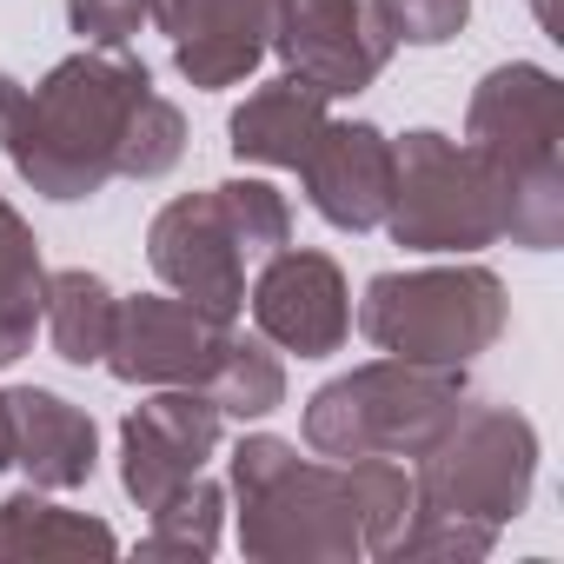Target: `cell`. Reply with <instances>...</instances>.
Returning <instances> with one entry per match:
<instances>
[{
  "label": "cell",
  "instance_id": "1",
  "mask_svg": "<svg viewBox=\"0 0 564 564\" xmlns=\"http://www.w3.org/2000/svg\"><path fill=\"white\" fill-rule=\"evenodd\" d=\"M147 94L153 74L127 47H80L41 87L0 74V153L41 199H94L120 180V140Z\"/></svg>",
  "mask_w": 564,
  "mask_h": 564
},
{
  "label": "cell",
  "instance_id": "2",
  "mask_svg": "<svg viewBox=\"0 0 564 564\" xmlns=\"http://www.w3.org/2000/svg\"><path fill=\"white\" fill-rule=\"evenodd\" d=\"M465 147L485 160L505 239L551 252L564 246V87L538 61H505L478 80L465 113Z\"/></svg>",
  "mask_w": 564,
  "mask_h": 564
},
{
  "label": "cell",
  "instance_id": "3",
  "mask_svg": "<svg viewBox=\"0 0 564 564\" xmlns=\"http://www.w3.org/2000/svg\"><path fill=\"white\" fill-rule=\"evenodd\" d=\"M239 551L259 564H352L366 557L352 458H300V445L252 432L232 445Z\"/></svg>",
  "mask_w": 564,
  "mask_h": 564
},
{
  "label": "cell",
  "instance_id": "4",
  "mask_svg": "<svg viewBox=\"0 0 564 564\" xmlns=\"http://www.w3.org/2000/svg\"><path fill=\"white\" fill-rule=\"evenodd\" d=\"M465 405L458 366L372 359L306 399V445L319 458H419Z\"/></svg>",
  "mask_w": 564,
  "mask_h": 564
},
{
  "label": "cell",
  "instance_id": "5",
  "mask_svg": "<svg viewBox=\"0 0 564 564\" xmlns=\"http://www.w3.org/2000/svg\"><path fill=\"white\" fill-rule=\"evenodd\" d=\"M511 319L505 279L491 265H419V272H379L359 300V333L386 359L412 366H471L498 346Z\"/></svg>",
  "mask_w": 564,
  "mask_h": 564
},
{
  "label": "cell",
  "instance_id": "6",
  "mask_svg": "<svg viewBox=\"0 0 564 564\" xmlns=\"http://www.w3.org/2000/svg\"><path fill=\"white\" fill-rule=\"evenodd\" d=\"M538 485V432L511 405H458L452 425L419 452L412 471V511L432 518H471V524H511L531 505Z\"/></svg>",
  "mask_w": 564,
  "mask_h": 564
},
{
  "label": "cell",
  "instance_id": "7",
  "mask_svg": "<svg viewBox=\"0 0 564 564\" xmlns=\"http://www.w3.org/2000/svg\"><path fill=\"white\" fill-rule=\"evenodd\" d=\"M379 226L405 252H478L505 239V206L465 140L412 127L405 140H392V199Z\"/></svg>",
  "mask_w": 564,
  "mask_h": 564
},
{
  "label": "cell",
  "instance_id": "8",
  "mask_svg": "<svg viewBox=\"0 0 564 564\" xmlns=\"http://www.w3.org/2000/svg\"><path fill=\"white\" fill-rule=\"evenodd\" d=\"M147 259L186 306H199L226 326L239 319V306H246V246L226 219L219 186L180 193L173 206H160L153 226H147Z\"/></svg>",
  "mask_w": 564,
  "mask_h": 564
},
{
  "label": "cell",
  "instance_id": "9",
  "mask_svg": "<svg viewBox=\"0 0 564 564\" xmlns=\"http://www.w3.org/2000/svg\"><path fill=\"white\" fill-rule=\"evenodd\" d=\"M252 326L265 346L300 352V359H333L352 333V293L339 259L313 252V246H279L265 252L259 279H252Z\"/></svg>",
  "mask_w": 564,
  "mask_h": 564
},
{
  "label": "cell",
  "instance_id": "10",
  "mask_svg": "<svg viewBox=\"0 0 564 564\" xmlns=\"http://www.w3.org/2000/svg\"><path fill=\"white\" fill-rule=\"evenodd\" d=\"M226 412L199 392V386H160L147 405H133L120 419V485L140 511H153L160 498H173L186 478L206 471V458L219 452Z\"/></svg>",
  "mask_w": 564,
  "mask_h": 564
},
{
  "label": "cell",
  "instance_id": "11",
  "mask_svg": "<svg viewBox=\"0 0 564 564\" xmlns=\"http://www.w3.org/2000/svg\"><path fill=\"white\" fill-rule=\"evenodd\" d=\"M392 34L379 28V14L366 0H272V41L265 54L286 61V74L319 80L333 100L339 94H366L386 61H392Z\"/></svg>",
  "mask_w": 564,
  "mask_h": 564
},
{
  "label": "cell",
  "instance_id": "12",
  "mask_svg": "<svg viewBox=\"0 0 564 564\" xmlns=\"http://www.w3.org/2000/svg\"><path fill=\"white\" fill-rule=\"evenodd\" d=\"M226 346V319L173 300H120L113 306V339H107V372L120 386H206L213 359Z\"/></svg>",
  "mask_w": 564,
  "mask_h": 564
},
{
  "label": "cell",
  "instance_id": "13",
  "mask_svg": "<svg viewBox=\"0 0 564 564\" xmlns=\"http://www.w3.org/2000/svg\"><path fill=\"white\" fill-rule=\"evenodd\" d=\"M153 28L173 41V67L219 94L239 87L272 41V0H153Z\"/></svg>",
  "mask_w": 564,
  "mask_h": 564
},
{
  "label": "cell",
  "instance_id": "14",
  "mask_svg": "<svg viewBox=\"0 0 564 564\" xmlns=\"http://www.w3.org/2000/svg\"><path fill=\"white\" fill-rule=\"evenodd\" d=\"M293 173L306 180V199L326 226L372 232L392 199V140L372 120H326Z\"/></svg>",
  "mask_w": 564,
  "mask_h": 564
},
{
  "label": "cell",
  "instance_id": "15",
  "mask_svg": "<svg viewBox=\"0 0 564 564\" xmlns=\"http://www.w3.org/2000/svg\"><path fill=\"white\" fill-rule=\"evenodd\" d=\"M0 432H8V465L34 491H74L100 465V432L94 419L47 392V386H8L0 392Z\"/></svg>",
  "mask_w": 564,
  "mask_h": 564
},
{
  "label": "cell",
  "instance_id": "16",
  "mask_svg": "<svg viewBox=\"0 0 564 564\" xmlns=\"http://www.w3.org/2000/svg\"><path fill=\"white\" fill-rule=\"evenodd\" d=\"M326 120H333V94L319 80L279 74L226 120V147L232 160H252V166H300Z\"/></svg>",
  "mask_w": 564,
  "mask_h": 564
},
{
  "label": "cell",
  "instance_id": "17",
  "mask_svg": "<svg viewBox=\"0 0 564 564\" xmlns=\"http://www.w3.org/2000/svg\"><path fill=\"white\" fill-rule=\"evenodd\" d=\"M120 538L113 524L87 518V511H67V505H47L34 485L14 491L8 505H0V557H113Z\"/></svg>",
  "mask_w": 564,
  "mask_h": 564
},
{
  "label": "cell",
  "instance_id": "18",
  "mask_svg": "<svg viewBox=\"0 0 564 564\" xmlns=\"http://www.w3.org/2000/svg\"><path fill=\"white\" fill-rule=\"evenodd\" d=\"M47 319V272L28 219L0 199V366H14Z\"/></svg>",
  "mask_w": 564,
  "mask_h": 564
},
{
  "label": "cell",
  "instance_id": "19",
  "mask_svg": "<svg viewBox=\"0 0 564 564\" xmlns=\"http://www.w3.org/2000/svg\"><path fill=\"white\" fill-rule=\"evenodd\" d=\"M113 286L100 272H80V265H67V272H47V339H54V352L67 359V366H100L107 359V339H113Z\"/></svg>",
  "mask_w": 564,
  "mask_h": 564
},
{
  "label": "cell",
  "instance_id": "20",
  "mask_svg": "<svg viewBox=\"0 0 564 564\" xmlns=\"http://www.w3.org/2000/svg\"><path fill=\"white\" fill-rule=\"evenodd\" d=\"M199 392L226 419H265V412L286 405V366H279V352L265 339H246V333L226 326V346H219V359H213Z\"/></svg>",
  "mask_w": 564,
  "mask_h": 564
},
{
  "label": "cell",
  "instance_id": "21",
  "mask_svg": "<svg viewBox=\"0 0 564 564\" xmlns=\"http://www.w3.org/2000/svg\"><path fill=\"white\" fill-rule=\"evenodd\" d=\"M147 518H153V531L140 538V557H213V551H219L226 491L199 471V478H186L173 498H160Z\"/></svg>",
  "mask_w": 564,
  "mask_h": 564
},
{
  "label": "cell",
  "instance_id": "22",
  "mask_svg": "<svg viewBox=\"0 0 564 564\" xmlns=\"http://www.w3.org/2000/svg\"><path fill=\"white\" fill-rule=\"evenodd\" d=\"M352 485H359V524H366V551L386 557L399 544V531L412 524V471L399 458H352Z\"/></svg>",
  "mask_w": 564,
  "mask_h": 564
},
{
  "label": "cell",
  "instance_id": "23",
  "mask_svg": "<svg viewBox=\"0 0 564 564\" xmlns=\"http://www.w3.org/2000/svg\"><path fill=\"white\" fill-rule=\"evenodd\" d=\"M180 153H186L180 107L160 100V94H147L133 107V120H127V140H120V180H160V173L180 166Z\"/></svg>",
  "mask_w": 564,
  "mask_h": 564
},
{
  "label": "cell",
  "instance_id": "24",
  "mask_svg": "<svg viewBox=\"0 0 564 564\" xmlns=\"http://www.w3.org/2000/svg\"><path fill=\"white\" fill-rule=\"evenodd\" d=\"M219 199H226V219H232L246 259H265L279 246H293V206H286L279 186H265V180H226Z\"/></svg>",
  "mask_w": 564,
  "mask_h": 564
},
{
  "label": "cell",
  "instance_id": "25",
  "mask_svg": "<svg viewBox=\"0 0 564 564\" xmlns=\"http://www.w3.org/2000/svg\"><path fill=\"white\" fill-rule=\"evenodd\" d=\"M498 544L491 524H471V518H432V511H412V524L399 531V544L386 557L399 564H419V557H452V564H471Z\"/></svg>",
  "mask_w": 564,
  "mask_h": 564
},
{
  "label": "cell",
  "instance_id": "26",
  "mask_svg": "<svg viewBox=\"0 0 564 564\" xmlns=\"http://www.w3.org/2000/svg\"><path fill=\"white\" fill-rule=\"evenodd\" d=\"M379 14V28L405 47H438L471 21V0H366Z\"/></svg>",
  "mask_w": 564,
  "mask_h": 564
},
{
  "label": "cell",
  "instance_id": "27",
  "mask_svg": "<svg viewBox=\"0 0 564 564\" xmlns=\"http://www.w3.org/2000/svg\"><path fill=\"white\" fill-rule=\"evenodd\" d=\"M153 21V0H67V28L87 47H127Z\"/></svg>",
  "mask_w": 564,
  "mask_h": 564
},
{
  "label": "cell",
  "instance_id": "28",
  "mask_svg": "<svg viewBox=\"0 0 564 564\" xmlns=\"http://www.w3.org/2000/svg\"><path fill=\"white\" fill-rule=\"evenodd\" d=\"M531 14H538V28H544V34H564V14H557V0H531Z\"/></svg>",
  "mask_w": 564,
  "mask_h": 564
},
{
  "label": "cell",
  "instance_id": "29",
  "mask_svg": "<svg viewBox=\"0 0 564 564\" xmlns=\"http://www.w3.org/2000/svg\"><path fill=\"white\" fill-rule=\"evenodd\" d=\"M0 465H8V432H0Z\"/></svg>",
  "mask_w": 564,
  "mask_h": 564
}]
</instances>
